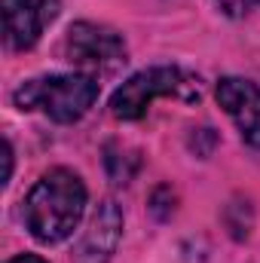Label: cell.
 Segmentation results:
<instances>
[{
    "label": "cell",
    "mask_w": 260,
    "mask_h": 263,
    "mask_svg": "<svg viewBox=\"0 0 260 263\" xmlns=\"http://www.w3.org/2000/svg\"><path fill=\"white\" fill-rule=\"evenodd\" d=\"M25 227L43 245H59L80 227L86 214V184L70 168L46 172L25 196Z\"/></svg>",
    "instance_id": "1"
},
{
    "label": "cell",
    "mask_w": 260,
    "mask_h": 263,
    "mask_svg": "<svg viewBox=\"0 0 260 263\" xmlns=\"http://www.w3.org/2000/svg\"><path fill=\"white\" fill-rule=\"evenodd\" d=\"M98 98V83L89 73H49L22 83L12 92L18 110H40L55 123H77Z\"/></svg>",
    "instance_id": "2"
},
{
    "label": "cell",
    "mask_w": 260,
    "mask_h": 263,
    "mask_svg": "<svg viewBox=\"0 0 260 263\" xmlns=\"http://www.w3.org/2000/svg\"><path fill=\"white\" fill-rule=\"evenodd\" d=\"M199 98V80L181 67H147L129 77L110 98V114L117 120H141L156 98Z\"/></svg>",
    "instance_id": "3"
},
{
    "label": "cell",
    "mask_w": 260,
    "mask_h": 263,
    "mask_svg": "<svg viewBox=\"0 0 260 263\" xmlns=\"http://www.w3.org/2000/svg\"><path fill=\"white\" fill-rule=\"evenodd\" d=\"M65 55L70 65L86 70H114L126 62V40L104 25L77 22L67 28Z\"/></svg>",
    "instance_id": "4"
},
{
    "label": "cell",
    "mask_w": 260,
    "mask_h": 263,
    "mask_svg": "<svg viewBox=\"0 0 260 263\" xmlns=\"http://www.w3.org/2000/svg\"><path fill=\"white\" fill-rule=\"evenodd\" d=\"M62 0H3V34L18 52L31 49L55 22Z\"/></svg>",
    "instance_id": "5"
},
{
    "label": "cell",
    "mask_w": 260,
    "mask_h": 263,
    "mask_svg": "<svg viewBox=\"0 0 260 263\" xmlns=\"http://www.w3.org/2000/svg\"><path fill=\"white\" fill-rule=\"evenodd\" d=\"M214 95H217V104L239 126L242 141L260 150V86L242 77H224Z\"/></svg>",
    "instance_id": "6"
},
{
    "label": "cell",
    "mask_w": 260,
    "mask_h": 263,
    "mask_svg": "<svg viewBox=\"0 0 260 263\" xmlns=\"http://www.w3.org/2000/svg\"><path fill=\"white\" fill-rule=\"evenodd\" d=\"M120 236H123V211L114 199H107L92 214L89 230L83 233L73 251V263H107L120 245Z\"/></svg>",
    "instance_id": "7"
},
{
    "label": "cell",
    "mask_w": 260,
    "mask_h": 263,
    "mask_svg": "<svg viewBox=\"0 0 260 263\" xmlns=\"http://www.w3.org/2000/svg\"><path fill=\"white\" fill-rule=\"evenodd\" d=\"M126 162H138V153H123L117 147H107V172L117 184H129L135 168H126Z\"/></svg>",
    "instance_id": "8"
},
{
    "label": "cell",
    "mask_w": 260,
    "mask_h": 263,
    "mask_svg": "<svg viewBox=\"0 0 260 263\" xmlns=\"http://www.w3.org/2000/svg\"><path fill=\"white\" fill-rule=\"evenodd\" d=\"M214 3L220 6V12H227V15L239 18V15H245L248 9H254L260 0H214Z\"/></svg>",
    "instance_id": "9"
},
{
    "label": "cell",
    "mask_w": 260,
    "mask_h": 263,
    "mask_svg": "<svg viewBox=\"0 0 260 263\" xmlns=\"http://www.w3.org/2000/svg\"><path fill=\"white\" fill-rule=\"evenodd\" d=\"M12 178V144L3 141V184H9Z\"/></svg>",
    "instance_id": "10"
},
{
    "label": "cell",
    "mask_w": 260,
    "mask_h": 263,
    "mask_svg": "<svg viewBox=\"0 0 260 263\" xmlns=\"http://www.w3.org/2000/svg\"><path fill=\"white\" fill-rule=\"evenodd\" d=\"M9 263H49V260H43V257H37V254H18V257H12Z\"/></svg>",
    "instance_id": "11"
}]
</instances>
